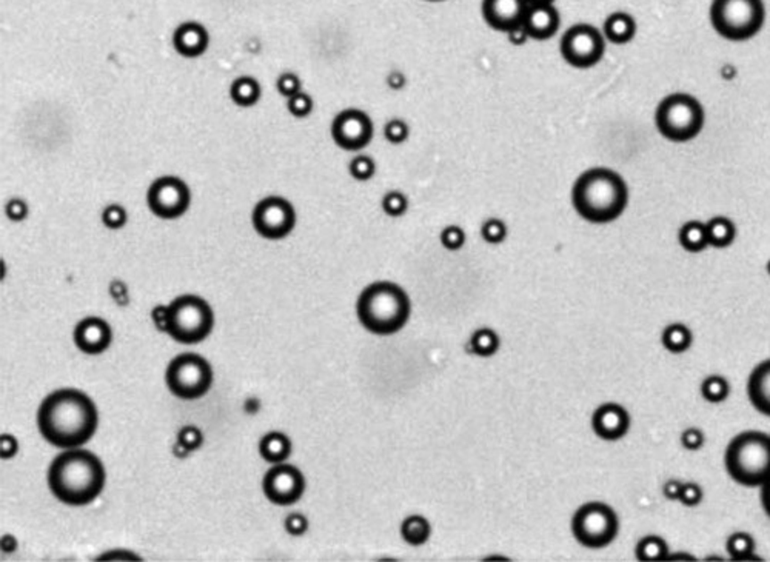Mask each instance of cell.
<instances>
[{
    "instance_id": "1",
    "label": "cell",
    "mask_w": 770,
    "mask_h": 562,
    "mask_svg": "<svg viewBox=\"0 0 770 562\" xmlns=\"http://www.w3.org/2000/svg\"><path fill=\"white\" fill-rule=\"evenodd\" d=\"M37 426L50 444L73 449L88 442L96 432V405L73 388L57 390L40 405Z\"/></svg>"
},
{
    "instance_id": "2",
    "label": "cell",
    "mask_w": 770,
    "mask_h": 562,
    "mask_svg": "<svg viewBox=\"0 0 770 562\" xmlns=\"http://www.w3.org/2000/svg\"><path fill=\"white\" fill-rule=\"evenodd\" d=\"M107 473L97 456L87 450H68L48 470L53 495L67 506H88L105 487Z\"/></svg>"
},
{
    "instance_id": "3",
    "label": "cell",
    "mask_w": 770,
    "mask_h": 562,
    "mask_svg": "<svg viewBox=\"0 0 770 562\" xmlns=\"http://www.w3.org/2000/svg\"><path fill=\"white\" fill-rule=\"evenodd\" d=\"M627 186L623 178L609 169H592L575 182L572 201L581 218L593 224H608L625 213Z\"/></svg>"
},
{
    "instance_id": "4",
    "label": "cell",
    "mask_w": 770,
    "mask_h": 562,
    "mask_svg": "<svg viewBox=\"0 0 770 562\" xmlns=\"http://www.w3.org/2000/svg\"><path fill=\"white\" fill-rule=\"evenodd\" d=\"M358 318L367 330L377 335L400 332L410 318V299L392 282L367 287L358 299Z\"/></svg>"
},
{
    "instance_id": "5",
    "label": "cell",
    "mask_w": 770,
    "mask_h": 562,
    "mask_svg": "<svg viewBox=\"0 0 770 562\" xmlns=\"http://www.w3.org/2000/svg\"><path fill=\"white\" fill-rule=\"evenodd\" d=\"M725 468L741 485H763L770 478V436L744 432L732 439L725 451Z\"/></svg>"
},
{
    "instance_id": "6",
    "label": "cell",
    "mask_w": 770,
    "mask_h": 562,
    "mask_svg": "<svg viewBox=\"0 0 770 562\" xmlns=\"http://www.w3.org/2000/svg\"><path fill=\"white\" fill-rule=\"evenodd\" d=\"M214 326L213 310L203 298L186 294L167 307V333L186 345L203 343Z\"/></svg>"
},
{
    "instance_id": "7",
    "label": "cell",
    "mask_w": 770,
    "mask_h": 562,
    "mask_svg": "<svg viewBox=\"0 0 770 562\" xmlns=\"http://www.w3.org/2000/svg\"><path fill=\"white\" fill-rule=\"evenodd\" d=\"M710 21L725 39H750L763 27L765 6L761 0H714Z\"/></svg>"
},
{
    "instance_id": "8",
    "label": "cell",
    "mask_w": 770,
    "mask_h": 562,
    "mask_svg": "<svg viewBox=\"0 0 770 562\" xmlns=\"http://www.w3.org/2000/svg\"><path fill=\"white\" fill-rule=\"evenodd\" d=\"M704 112L697 99L674 95L659 103L657 125L659 133L670 141H691L701 131Z\"/></svg>"
},
{
    "instance_id": "9",
    "label": "cell",
    "mask_w": 770,
    "mask_h": 562,
    "mask_svg": "<svg viewBox=\"0 0 770 562\" xmlns=\"http://www.w3.org/2000/svg\"><path fill=\"white\" fill-rule=\"evenodd\" d=\"M213 384V370L199 354H180L167 368L170 392L182 400H197L209 392Z\"/></svg>"
},
{
    "instance_id": "10",
    "label": "cell",
    "mask_w": 770,
    "mask_h": 562,
    "mask_svg": "<svg viewBox=\"0 0 770 562\" xmlns=\"http://www.w3.org/2000/svg\"><path fill=\"white\" fill-rule=\"evenodd\" d=\"M572 529L575 538L583 546L600 549L615 540L618 533V517L606 504L591 502L575 513Z\"/></svg>"
},
{
    "instance_id": "11",
    "label": "cell",
    "mask_w": 770,
    "mask_h": 562,
    "mask_svg": "<svg viewBox=\"0 0 770 562\" xmlns=\"http://www.w3.org/2000/svg\"><path fill=\"white\" fill-rule=\"evenodd\" d=\"M604 48L602 34L587 23L574 25L562 36V57L575 68L593 67L601 61Z\"/></svg>"
},
{
    "instance_id": "12",
    "label": "cell",
    "mask_w": 770,
    "mask_h": 562,
    "mask_svg": "<svg viewBox=\"0 0 770 562\" xmlns=\"http://www.w3.org/2000/svg\"><path fill=\"white\" fill-rule=\"evenodd\" d=\"M148 207L153 213L162 219H176L186 213L190 202L192 193L184 180L176 176H163L153 182L148 190Z\"/></svg>"
},
{
    "instance_id": "13",
    "label": "cell",
    "mask_w": 770,
    "mask_h": 562,
    "mask_svg": "<svg viewBox=\"0 0 770 562\" xmlns=\"http://www.w3.org/2000/svg\"><path fill=\"white\" fill-rule=\"evenodd\" d=\"M296 222L292 203L284 197H265L254 207V230L267 239H282L292 233Z\"/></svg>"
},
{
    "instance_id": "14",
    "label": "cell",
    "mask_w": 770,
    "mask_h": 562,
    "mask_svg": "<svg viewBox=\"0 0 770 562\" xmlns=\"http://www.w3.org/2000/svg\"><path fill=\"white\" fill-rule=\"evenodd\" d=\"M333 141L347 152H360L373 139V122L360 110H345L339 112L332 124Z\"/></svg>"
},
{
    "instance_id": "15",
    "label": "cell",
    "mask_w": 770,
    "mask_h": 562,
    "mask_svg": "<svg viewBox=\"0 0 770 562\" xmlns=\"http://www.w3.org/2000/svg\"><path fill=\"white\" fill-rule=\"evenodd\" d=\"M264 493L276 506H292L304 493L305 481L296 467L275 466L264 478Z\"/></svg>"
},
{
    "instance_id": "16",
    "label": "cell",
    "mask_w": 770,
    "mask_h": 562,
    "mask_svg": "<svg viewBox=\"0 0 770 562\" xmlns=\"http://www.w3.org/2000/svg\"><path fill=\"white\" fill-rule=\"evenodd\" d=\"M529 6L527 0H483L484 21L496 31L510 33L523 27Z\"/></svg>"
},
{
    "instance_id": "17",
    "label": "cell",
    "mask_w": 770,
    "mask_h": 562,
    "mask_svg": "<svg viewBox=\"0 0 770 562\" xmlns=\"http://www.w3.org/2000/svg\"><path fill=\"white\" fill-rule=\"evenodd\" d=\"M112 328L99 318H87L74 330V343L87 354L103 353L112 343Z\"/></svg>"
},
{
    "instance_id": "18",
    "label": "cell",
    "mask_w": 770,
    "mask_h": 562,
    "mask_svg": "<svg viewBox=\"0 0 770 562\" xmlns=\"http://www.w3.org/2000/svg\"><path fill=\"white\" fill-rule=\"evenodd\" d=\"M592 426L595 434L606 441H617L627 434L629 413L618 404H604L595 411Z\"/></svg>"
},
{
    "instance_id": "19",
    "label": "cell",
    "mask_w": 770,
    "mask_h": 562,
    "mask_svg": "<svg viewBox=\"0 0 770 562\" xmlns=\"http://www.w3.org/2000/svg\"><path fill=\"white\" fill-rule=\"evenodd\" d=\"M561 17L553 5H530L523 27L530 39L547 40L558 33Z\"/></svg>"
},
{
    "instance_id": "20",
    "label": "cell",
    "mask_w": 770,
    "mask_h": 562,
    "mask_svg": "<svg viewBox=\"0 0 770 562\" xmlns=\"http://www.w3.org/2000/svg\"><path fill=\"white\" fill-rule=\"evenodd\" d=\"M173 44L182 56H203L209 46V33L201 23L186 22L176 29Z\"/></svg>"
},
{
    "instance_id": "21",
    "label": "cell",
    "mask_w": 770,
    "mask_h": 562,
    "mask_svg": "<svg viewBox=\"0 0 770 562\" xmlns=\"http://www.w3.org/2000/svg\"><path fill=\"white\" fill-rule=\"evenodd\" d=\"M749 400L755 409L770 417V360L761 362L749 377Z\"/></svg>"
},
{
    "instance_id": "22",
    "label": "cell",
    "mask_w": 770,
    "mask_h": 562,
    "mask_svg": "<svg viewBox=\"0 0 770 562\" xmlns=\"http://www.w3.org/2000/svg\"><path fill=\"white\" fill-rule=\"evenodd\" d=\"M604 34L617 45L627 44L635 37L636 23L627 12H613L604 22Z\"/></svg>"
},
{
    "instance_id": "23",
    "label": "cell",
    "mask_w": 770,
    "mask_h": 562,
    "mask_svg": "<svg viewBox=\"0 0 770 562\" xmlns=\"http://www.w3.org/2000/svg\"><path fill=\"white\" fill-rule=\"evenodd\" d=\"M259 451H261V456L264 458L265 461L279 464V462L286 461L292 453V442L286 434L271 432V434H265L261 441Z\"/></svg>"
},
{
    "instance_id": "24",
    "label": "cell",
    "mask_w": 770,
    "mask_h": 562,
    "mask_svg": "<svg viewBox=\"0 0 770 562\" xmlns=\"http://www.w3.org/2000/svg\"><path fill=\"white\" fill-rule=\"evenodd\" d=\"M230 96L239 107H252L261 97V87H259L258 80L250 78V76L237 78L231 84Z\"/></svg>"
},
{
    "instance_id": "25",
    "label": "cell",
    "mask_w": 770,
    "mask_h": 562,
    "mask_svg": "<svg viewBox=\"0 0 770 562\" xmlns=\"http://www.w3.org/2000/svg\"><path fill=\"white\" fill-rule=\"evenodd\" d=\"M680 242L687 252L698 253L708 245V228L700 222H689L680 231Z\"/></svg>"
},
{
    "instance_id": "26",
    "label": "cell",
    "mask_w": 770,
    "mask_h": 562,
    "mask_svg": "<svg viewBox=\"0 0 770 562\" xmlns=\"http://www.w3.org/2000/svg\"><path fill=\"white\" fill-rule=\"evenodd\" d=\"M708 245L723 248L731 245L735 239V225L725 218H714L708 225Z\"/></svg>"
},
{
    "instance_id": "27",
    "label": "cell",
    "mask_w": 770,
    "mask_h": 562,
    "mask_svg": "<svg viewBox=\"0 0 770 562\" xmlns=\"http://www.w3.org/2000/svg\"><path fill=\"white\" fill-rule=\"evenodd\" d=\"M636 558L640 561H663L669 558V549L659 536H646L636 546Z\"/></svg>"
},
{
    "instance_id": "28",
    "label": "cell",
    "mask_w": 770,
    "mask_h": 562,
    "mask_svg": "<svg viewBox=\"0 0 770 562\" xmlns=\"http://www.w3.org/2000/svg\"><path fill=\"white\" fill-rule=\"evenodd\" d=\"M405 542L411 546H421L430 538V524L422 517H410L405 519L401 527Z\"/></svg>"
},
{
    "instance_id": "29",
    "label": "cell",
    "mask_w": 770,
    "mask_h": 562,
    "mask_svg": "<svg viewBox=\"0 0 770 562\" xmlns=\"http://www.w3.org/2000/svg\"><path fill=\"white\" fill-rule=\"evenodd\" d=\"M663 345L672 353H683L691 345V333L683 324H672L663 333Z\"/></svg>"
},
{
    "instance_id": "30",
    "label": "cell",
    "mask_w": 770,
    "mask_h": 562,
    "mask_svg": "<svg viewBox=\"0 0 770 562\" xmlns=\"http://www.w3.org/2000/svg\"><path fill=\"white\" fill-rule=\"evenodd\" d=\"M754 551L755 542L750 534L738 532L727 540V553L735 561H746L749 558H754Z\"/></svg>"
},
{
    "instance_id": "31",
    "label": "cell",
    "mask_w": 770,
    "mask_h": 562,
    "mask_svg": "<svg viewBox=\"0 0 770 562\" xmlns=\"http://www.w3.org/2000/svg\"><path fill=\"white\" fill-rule=\"evenodd\" d=\"M470 345L475 353L487 358V356H493L500 349V337L489 328H483L473 335Z\"/></svg>"
},
{
    "instance_id": "32",
    "label": "cell",
    "mask_w": 770,
    "mask_h": 562,
    "mask_svg": "<svg viewBox=\"0 0 770 562\" xmlns=\"http://www.w3.org/2000/svg\"><path fill=\"white\" fill-rule=\"evenodd\" d=\"M729 390L731 388H729V384H727L724 377L716 376V375L704 379L703 385H701V393H703L704 400L712 402V404L723 402L729 396Z\"/></svg>"
},
{
    "instance_id": "33",
    "label": "cell",
    "mask_w": 770,
    "mask_h": 562,
    "mask_svg": "<svg viewBox=\"0 0 770 562\" xmlns=\"http://www.w3.org/2000/svg\"><path fill=\"white\" fill-rule=\"evenodd\" d=\"M350 175L356 180H370L377 173V163L370 156L360 154L350 162Z\"/></svg>"
},
{
    "instance_id": "34",
    "label": "cell",
    "mask_w": 770,
    "mask_h": 562,
    "mask_svg": "<svg viewBox=\"0 0 770 562\" xmlns=\"http://www.w3.org/2000/svg\"><path fill=\"white\" fill-rule=\"evenodd\" d=\"M407 209H409V201H407V196H405L404 193L388 192L384 196L383 210L388 216L398 218V216H402L407 211Z\"/></svg>"
},
{
    "instance_id": "35",
    "label": "cell",
    "mask_w": 770,
    "mask_h": 562,
    "mask_svg": "<svg viewBox=\"0 0 770 562\" xmlns=\"http://www.w3.org/2000/svg\"><path fill=\"white\" fill-rule=\"evenodd\" d=\"M481 235H483L484 241L489 242V244H501L507 236L506 224L500 219H489L487 222H484Z\"/></svg>"
},
{
    "instance_id": "36",
    "label": "cell",
    "mask_w": 770,
    "mask_h": 562,
    "mask_svg": "<svg viewBox=\"0 0 770 562\" xmlns=\"http://www.w3.org/2000/svg\"><path fill=\"white\" fill-rule=\"evenodd\" d=\"M384 135H385V139H387L388 142H392L394 145H398V144H402V142L407 141V137L410 135V129H409V125L405 124L404 120H401V119H393V120H390V122L385 125Z\"/></svg>"
},
{
    "instance_id": "37",
    "label": "cell",
    "mask_w": 770,
    "mask_h": 562,
    "mask_svg": "<svg viewBox=\"0 0 770 562\" xmlns=\"http://www.w3.org/2000/svg\"><path fill=\"white\" fill-rule=\"evenodd\" d=\"M288 112L294 118H307L313 112V99L301 91L296 96L288 99Z\"/></svg>"
},
{
    "instance_id": "38",
    "label": "cell",
    "mask_w": 770,
    "mask_h": 562,
    "mask_svg": "<svg viewBox=\"0 0 770 562\" xmlns=\"http://www.w3.org/2000/svg\"><path fill=\"white\" fill-rule=\"evenodd\" d=\"M441 244L447 250H460L466 244V233L460 227H456V225L445 227L443 233H441Z\"/></svg>"
},
{
    "instance_id": "39",
    "label": "cell",
    "mask_w": 770,
    "mask_h": 562,
    "mask_svg": "<svg viewBox=\"0 0 770 562\" xmlns=\"http://www.w3.org/2000/svg\"><path fill=\"white\" fill-rule=\"evenodd\" d=\"M203 436L201 434V430L197 427H193V426H186V427L182 428L180 430L179 434H178V442L179 444L184 445L186 449L196 450L203 445Z\"/></svg>"
},
{
    "instance_id": "40",
    "label": "cell",
    "mask_w": 770,
    "mask_h": 562,
    "mask_svg": "<svg viewBox=\"0 0 770 562\" xmlns=\"http://www.w3.org/2000/svg\"><path fill=\"white\" fill-rule=\"evenodd\" d=\"M102 220H103V224L107 225L108 228L118 230V228H122L125 222H127V213L119 205H110V207L105 209L103 214H102Z\"/></svg>"
},
{
    "instance_id": "41",
    "label": "cell",
    "mask_w": 770,
    "mask_h": 562,
    "mask_svg": "<svg viewBox=\"0 0 770 562\" xmlns=\"http://www.w3.org/2000/svg\"><path fill=\"white\" fill-rule=\"evenodd\" d=\"M277 90L282 96L290 99V97L296 96L298 93H301V80L296 74H282L281 78L277 79Z\"/></svg>"
},
{
    "instance_id": "42",
    "label": "cell",
    "mask_w": 770,
    "mask_h": 562,
    "mask_svg": "<svg viewBox=\"0 0 770 562\" xmlns=\"http://www.w3.org/2000/svg\"><path fill=\"white\" fill-rule=\"evenodd\" d=\"M701 500H703V490H701L700 485L693 483H683L680 500L684 506H698L701 502Z\"/></svg>"
},
{
    "instance_id": "43",
    "label": "cell",
    "mask_w": 770,
    "mask_h": 562,
    "mask_svg": "<svg viewBox=\"0 0 770 562\" xmlns=\"http://www.w3.org/2000/svg\"><path fill=\"white\" fill-rule=\"evenodd\" d=\"M681 442L687 450L701 449L704 444V436L697 428H689L684 434H681Z\"/></svg>"
},
{
    "instance_id": "44",
    "label": "cell",
    "mask_w": 770,
    "mask_h": 562,
    "mask_svg": "<svg viewBox=\"0 0 770 562\" xmlns=\"http://www.w3.org/2000/svg\"><path fill=\"white\" fill-rule=\"evenodd\" d=\"M6 214H8V218L12 220H23L27 218V214H29V207H27V203L23 202V201L12 199L6 205Z\"/></svg>"
},
{
    "instance_id": "45",
    "label": "cell",
    "mask_w": 770,
    "mask_h": 562,
    "mask_svg": "<svg viewBox=\"0 0 770 562\" xmlns=\"http://www.w3.org/2000/svg\"><path fill=\"white\" fill-rule=\"evenodd\" d=\"M307 527H309V524L302 515H290L286 521V529H287L288 533L294 534V536L304 534L307 532Z\"/></svg>"
},
{
    "instance_id": "46",
    "label": "cell",
    "mask_w": 770,
    "mask_h": 562,
    "mask_svg": "<svg viewBox=\"0 0 770 562\" xmlns=\"http://www.w3.org/2000/svg\"><path fill=\"white\" fill-rule=\"evenodd\" d=\"M17 449H19V445H17L16 439L10 436V434H4L2 439H0V455L4 459H10L12 456L16 455Z\"/></svg>"
},
{
    "instance_id": "47",
    "label": "cell",
    "mask_w": 770,
    "mask_h": 562,
    "mask_svg": "<svg viewBox=\"0 0 770 562\" xmlns=\"http://www.w3.org/2000/svg\"><path fill=\"white\" fill-rule=\"evenodd\" d=\"M681 489H683V483L680 481H667L664 483L663 493L667 500H680Z\"/></svg>"
},
{
    "instance_id": "48",
    "label": "cell",
    "mask_w": 770,
    "mask_h": 562,
    "mask_svg": "<svg viewBox=\"0 0 770 562\" xmlns=\"http://www.w3.org/2000/svg\"><path fill=\"white\" fill-rule=\"evenodd\" d=\"M153 319L161 332L167 333V307L153 310Z\"/></svg>"
},
{
    "instance_id": "49",
    "label": "cell",
    "mask_w": 770,
    "mask_h": 562,
    "mask_svg": "<svg viewBox=\"0 0 770 562\" xmlns=\"http://www.w3.org/2000/svg\"><path fill=\"white\" fill-rule=\"evenodd\" d=\"M507 36H509V40L512 42L513 45H524L527 39H530L529 34L526 33L524 27L512 29L510 33H507Z\"/></svg>"
},
{
    "instance_id": "50",
    "label": "cell",
    "mask_w": 770,
    "mask_h": 562,
    "mask_svg": "<svg viewBox=\"0 0 770 562\" xmlns=\"http://www.w3.org/2000/svg\"><path fill=\"white\" fill-rule=\"evenodd\" d=\"M761 502H763L766 513L770 517V478L761 485Z\"/></svg>"
},
{
    "instance_id": "51",
    "label": "cell",
    "mask_w": 770,
    "mask_h": 562,
    "mask_svg": "<svg viewBox=\"0 0 770 562\" xmlns=\"http://www.w3.org/2000/svg\"><path fill=\"white\" fill-rule=\"evenodd\" d=\"M188 453H190V450L186 449V447H184V445L182 444H179V442L176 444L175 455L178 456V458H186Z\"/></svg>"
},
{
    "instance_id": "52",
    "label": "cell",
    "mask_w": 770,
    "mask_h": 562,
    "mask_svg": "<svg viewBox=\"0 0 770 562\" xmlns=\"http://www.w3.org/2000/svg\"><path fill=\"white\" fill-rule=\"evenodd\" d=\"M529 5H553L555 0H527Z\"/></svg>"
},
{
    "instance_id": "53",
    "label": "cell",
    "mask_w": 770,
    "mask_h": 562,
    "mask_svg": "<svg viewBox=\"0 0 770 562\" xmlns=\"http://www.w3.org/2000/svg\"><path fill=\"white\" fill-rule=\"evenodd\" d=\"M428 2H441V0H428Z\"/></svg>"
}]
</instances>
